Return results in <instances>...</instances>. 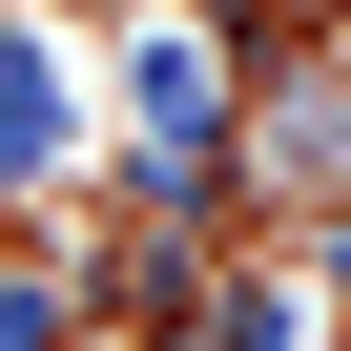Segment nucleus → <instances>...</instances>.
Instances as JSON below:
<instances>
[{"label": "nucleus", "instance_id": "1", "mask_svg": "<svg viewBox=\"0 0 351 351\" xmlns=\"http://www.w3.org/2000/svg\"><path fill=\"white\" fill-rule=\"evenodd\" d=\"M83 124V83H62V42H21V21H0V165H42Z\"/></svg>", "mask_w": 351, "mask_h": 351}]
</instances>
